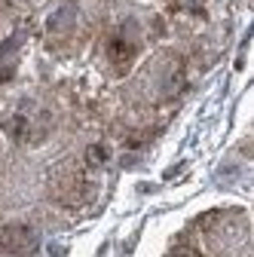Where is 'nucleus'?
<instances>
[{
	"label": "nucleus",
	"instance_id": "f257e3e1",
	"mask_svg": "<svg viewBox=\"0 0 254 257\" xmlns=\"http://www.w3.org/2000/svg\"><path fill=\"white\" fill-rule=\"evenodd\" d=\"M34 245H37V236L28 223H10L0 233V248L10 251V254H28Z\"/></svg>",
	"mask_w": 254,
	"mask_h": 257
},
{
	"label": "nucleus",
	"instance_id": "f03ea898",
	"mask_svg": "<svg viewBox=\"0 0 254 257\" xmlns=\"http://www.w3.org/2000/svg\"><path fill=\"white\" fill-rule=\"evenodd\" d=\"M4 128L13 141H28L31 138V119L25 113H13L10 119H4Z\"/></svg>",
	"mask_w": 254,
	"mask_h": 257
},
{
	"label": "nucleus",
	"instance_id": "7ed1b4c3",
	"mask_svg": "<svg viewBox=\"0 0 254 257\" xmlns=\"http://www.w3.org/2000/svg\"><path fill=\"white\" fill-rule=\"evenodd\" d=\"M107 55H110L113 64H119V68H122V64H129V61H132L135 46H132V43H125L122 37H113V40L107 43Z\"/></svg>",
	"mask_w": 254,
	"mask_h": 257
},
{
	"label": "nucleus",
	"instance_id": "20e7f679",
	"mask_svg": "<svg viewBox=\"0 0 254 257\" xmlns=\"http://www.w3.org/2000/svg\"><path fill=\"white\" fill-rule=\"evenodd\" d=\"M107 156H110V153H107V147H104V144H92V147L86 150L89 166H104V163H107Z\"/></svg>",
	"mask_w": 254,
	"mask_h": 257
},
{
	"label": "nucleus",
	"instance_id": "39448f33",
	"mask_svg": "<svg viewBox=\"0 0 254 257\" xmlns=\"http://www.w3.org/2000/svg\"><path fill=\"white\" fill-rule=\"evenodd\" d=\"M172 257H199V254H193V251H187V248H184V251H175Z\"/></svg>",
	"mask_w": 254,
	"mask_h": 257
}]
</instances>
